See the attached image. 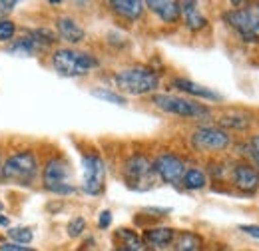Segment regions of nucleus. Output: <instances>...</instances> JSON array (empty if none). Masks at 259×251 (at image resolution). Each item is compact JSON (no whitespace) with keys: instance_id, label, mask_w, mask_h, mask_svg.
Wrapping results in <instances>:
<instances>
[{"instance_id":"f257e3e1","label":"nucleus","mask_w":259,"mask_h":251,"mask_svg":"<svg viewBox=\"0 0 259 251\" xmlns=\"http://www.w3.org/2000/svg\"><path fill=\"white\" fill-rule=\"evenodd\" d=\"M114 82L120 92L128 96H148L160 88V76L148 66H132L120 70L114 76Z\"/></svg>"},{"instance_id":"f03ea898","label":"nucleus","mask_w":259,"mask_h":251,"mask_svg":"<svg viewBox=\"0 0 259 251\" xmlns=\"http://www.w3.org/2000/svg\"><path fill=\"white\" fill-rule=\"evenodd\" d=\"M52 66L54 70L64 76V78H76L92 72L100 66L94 54L82 52V50H72V48H60L52 54Z\"/></svg>"},{"instance_id":"7ed1b4c3","label":"nucleus","mask_w":259,"mask_h":251,"mask_svg":"<svg viewBox=\"0 0 259 251\" xmlns=\"http://www.w3.org/2000/svg\"><path fill=\"white\" fill-rule=\"evenodd\" d=\"M224 18L243 38V42L259 44V4H243L235 10H229Z\"/></svg>"},{"instance_id":"20e7f679","label":"nucleus","mask_w":259,"mask_h":251,"mask_svg":"<svg viewBox=\"0 0 259 251\" xmlns=\"http://www.w3.org/2000/svg\"><path fill=\"white\" fill-rule=\"evenodd\" d=\"M42 184L44 188L56 195H72L76 186L72 184V170L70 163L62 157H52L42 172Z\"/></svg>"},{"instance_id":"39448f33","label":"nucleus","mask_w":259,"mask_h":251,"mask_svg":"<svg viewBox=\"0 0 259 251\" xmlns=\"http://www.w3.org/2000/svg\"><path fill=\"white\" fill-rule=\"evenodd\" d=\"M2 176L16 184H32L38 176V161L32 152H16L8 157L2 165Z\"/></svg>"},{"instance_id":"423d86ee","label":"nucleus","mask_w":259,"mask_h":251,"mask_svg":"<svg viewBox=\"0 0 259 251\" xmlns=\"http://www.w3.org/2000/svg\"><path fill=\"white\" fill-rule=\"evenodd\" d=\"M152 102L162 112L174 114V116H182V118H205V116H209V108L207 106H201L199 102L186 100V98H180V96L156 94L152 98Z\"/></svg>"},{"instance_id":"0eeeda50","label":"nucleus","mask_w":259,"mask_h":251,"mask_svg":"<svg viewBox=\"0 0 259 251\" xmlns=\"http://www.w3.org/2000/svg\"><path fill=\"white\" fill-rule=\"evenodd\" d=\"M106 188V163L96 154L82 157V189L88 195H100Z\"/></svg>"},{"instance_id":"6e6552de","label":"nucleus","mask_w":259,"mask_h":251,"mask_svg":"<svg viewBox=\"0 0 259 251\" xmlns=\"http://www.w3.org/2000/svg\"><path fill=\"white\" fill-rule=\"evenodd\" d=\"M154 165L142 154H134L124 163V180L132 189H142V186H150L154 182Z\"/></svg>"},{"instance_id":"1a4fd4ad","label":"nucleus","mask_w":259,"mask_h":251,"mask_svg":"<svg viewBox=\"0 0 259 251\" xmlns=\"http://www.w3.org/2000/svg\"><path fill=\"white\" fill-rule=\"evenodd\" d=\"M231 144V136L222 128L203 126L192 134V146L197 152H224Z\"/></svg>"},{"instance_id":"9d476101","label":"nucleus","mask_w":259,"mask_h":251,"mask_svg":"<svg viewBox=\"0 0 259 251\" xmlns=\"http://www.w3.org/2000/svg\"><path fill=\"white\" fill-rule=\"evenodd\" d=\"M152 165H154V174L163 184H169V186H180L184 180V174L188 170L184 159H180L176 154H160L154 159Z\"/></svg>"},{"instance_id":"9b49d317","label":"nucleus","mask_w":259,"mask_h":251,"mask_svg":"<svg viewBox=\"0 0 259 251\" xmlns=\"http://www.w3.org/2000/svg\"><path fill=\"white\" fill-rule=\"evenodd\" d=\"M233 184L239 191H245V193H253L259 189V172L255 165L251 163H245V161H239L235 163L233 168Z\"/></svg>"},{"instance_id":"f8f14e48","label":"nucleus","mask_w":259,"mask_h":251,"mask_svg":"<svg viewBox=\"0 0 259 251\" xmlns=\"http://www.w3.org/2000/svg\"><path fill=\"white\" fill-rule=\"evenodd\" d=\"M171 86L176 90H182L184 94L195 96V98H201V100H209V102H222V96L218 94L215 90L207 88V86H201V84H195L192 80H186V78H176L171 80Z\"/></svg>"},{"instance_id":"ddd939ff","label":"nucleus","mask_w":259,"mask_h":251,"mask_svg":"<svg viewBox=\"0 0 259 251\" xmlns=\"http://www.w3.org/2000/svg\"><path fill=\"white\" fill-rule=\"evenodd\" d=\"M146 6L167 24H174V22H178L182 18L180 2H174V0H150V2H146Z\"/></svg>"},{"instance_id":"4468645a","label":"nucleus","mask_w":259,"mask_h":251,"mask_svg":"<svg viewBox=\"0 0 259 251\" xmlns=\"http://www.w3.org/2000/svg\"><path fill=\"white\" fill-rule=\"evenodd\" d=\"M176 241V231L171 227H152L144 233V243L154 251H162Z\"/></svg>"},{"instance_id":"2eb2a0df","label":"nucleus","mask_w":259,"mask_h":251,"mask_svg":"<svg viewBox=\"0 0 259 251\" xmlns=\"http://www.w3.org/2000/svg\"><path fill=\"white\" fill-rule=\"evenodd\" d=\"M182 6V16H184V22L190 30H203L207 26V18L203 16V12L199 10L197 2H180Z\"/></svg>"},{"instance_id":"dca6fc26","label":"nucleus","mask_w":259,"mask_h":251,"mask_svg":"<svg viewBox=\"0 0 259 251\" xmlns=\"http://www.w3.org/2000/svg\"><path fill=\"white\" fill-rule=\"evenodd\" d=\"M56 28H58V34L64 38L66 42H70V44H78V42H82L86 38L84 28L74 18H70V16L58 18L56 20Z\"/></svg>"},{"instance_id":"f3484780","label":"nucleus","mask_w":259,"mask_h":251,"mask_svg":"<svg viewBox=\"0 0 259 251\" xmlns=\"http://www.w3.org/2000/svg\"><path fill=\"white\" fill-rule=\"evenodd\" d=\"M110 8L122 18L138 20L146 10V2H140V0H112Z\"/></svg>"},{"instance_id":"a211bd4d","label":"nucleus","mask_w":259,"mask_h":251,"mask_svg":"<svg viewBox=\"0 0 259 251\" xmlns=\"http://www.w3.org/2000/svg\"><path fill=\"white\" fill-rule=\"evenodd\" d=\"M116 237L120 241V249L122 251H146V243L144 239L134 231V229H118L116 231Z\"/></svg>"},{"instance_id":"6ab92c4d","label":"nucleus","mask_w":259,"mask_h":251,"mask_svg":"<svg viewBox=\"0 0 259 251\" xmlns=\"http://www.w3.org/2000/svg\"><path fill=\"white\" fill-rule=\"evenodd\" d=\"M176 251H203V239L194 231H184L176 235Z\"/></svg>"},{"instance_id":"aec40b11","label":"nucleus","mask_w":259,"mask_h":251,"mask_svg":"<svg viewBox=\"0 0 259 251\" xmlns=\"http://www.w3.org/2000/svg\"><path fill=\"white\" fill-rule=\"evenodd\" d=\"M182 186L190 191H199L207 186V176L203 174V170L199 168H188L182 180Z\"/></svg>"},{"instance_id":"412c9836","label":"nucleus","mask_w":259,"mask_h":251,"mask_svg":"<svg viewBox=\"0 0 259 251\" xmlns=\"http://www.w3.org/2000/svg\"><path fill=\"white\" fill-rule=\"evenodd\" d=\"M251 124V116L243 112H227L220 118V128H231V130H245Z\"/></svg>"},{"instance_id":"4be33fe9","label":"nucleus","mask_w":259,"mask_h":251,"mask_svg":"<svg viewBox=\"0 0 259 251\" xmlns=\"http://www.w3.org/2000/svg\"><path fill=\"white\" fill-rule=\"evenodd\" d=\"M90 94L98 98V100H104V102H110V104H116V106H126L128 100L124 94H118L114 90H108V88H92Z\"/></svg>"},{"instance_id":"5701e85b","label":"nucleus","mask_w":259,"mask_h":251,"mask_svg":"<svg viewBox=\"0 0 259 251\" xmlns=\"http://www.w3.org/2000/svg\"><path fill=\"white\" fill-rule=\"evenodd\" d=\"M36 50H38V46L34 44V40L30 36H22V38L14 40L12 46H10L12 54H24V56H32Z\"/></svg>"},{"instance_id":"b1692460","label":"nucleus","mask_w":259,"mask_h":251,"mask_svg":"<svg viewBox=\"0 0 259 251\" xmlns=\"http://www.w3.org/2000/svg\"><path fill=\"white\" fill-rule=\"evenodd\" d=\"M8 235L14 243H20V245H28L34 237L32 229H28V227H12V229H8Z\"/></svg>"},{"instance_id":"393cba45","label":"nucleus","mask_w":259,"mask_h":251,"mask_svg":"<svg viewBox=\"0 0 259 251\" xmlns=\"http://www.w3.org/2000/svg\"><path fill=\"white\" fill-rule=\"evenodd\" d=\"M16 34V24L8 18H2L0 20V42H10Z\"/></svg>"},{"instance_id":"a878e982","label":"nucleus","mask_w":259,"mask_h":251,"mask_svg":"<svg viewBox=\"0 0 259 251\" xmlns=\"http://www.w3.org/2000/svg\"><path fill=\"white\" fill-rule=\"evenodd\" d=\"M84 229H86V220L82 216L74 218V220L68 223V227H66V231H68L70 237H80L84 233Z\"/></svg>"},{"instance_id":"bb28decb","label":"nucleus","mask_w":259,"mask_h":251,"mask_svg":"<svg viewBox=\"0 0 259 251\" xmlns=\"http://www.w3.org/2000/svg\"><path fill=\"white\" fill-rule=\"evenodd\" d=\"M249 156L253 157L255 168H257V172H259V136H255V138L249 142Z\"/></svg>"},{"instance_id":"cd10ccee","label":"nucleus","mask_w":259,"mask_h":251,"mask_svg":"<svg viewBox=\"0 0 259 251\" xmlns=\"http://www.w3.org/2000/svg\"><path fill=\"white\" fill-rule=\"evenodd\" d=\"M110 223H112V212H110V210H104V212L100 214V218H98V227H100V229H108Z\"/></svg>"},{"instance_id":"c85d7f7f","label":"nucleus","mask_w":259,"mask_h":251,"mask_svg":"<svg viewBox=\"0 0 259 251\" xmlns=\"http://www.w3.org/2000/svg\"><path fill=\"white\" fill-rule=\"evenodd\" d=\"M0 251H36L30 245H20V243H4Z\"/></svg>"},{"instance_id":"c756f323","label":"nucleus","mask_w":259,"mask_h":251,"mask_svg":"<svg viewBox=\"0 0 259 251\" xmlns=\"http://www.w3.org/2000/svg\"><path fill=\"white\" fill-rule=\"evenodd\" d=\"M239 231L247 233L253 239H259V225H239Z\"/></svg>"},{"instance_id":"7c9ffc66","label":"nucleus","mask_w":259,"mask_h":251,"mask_svg":"<svg viewBox=\"0 0 259 251\" xmlns=\"http://www.w3.org/2000/svg\"><path fill=\"white\" fill-rule=\"evenodd\" d=\"M146 212H150V214H158V216H167L171 210H169V207H146Z\"/></svg>"},{"instance_id":"2f4dec72","label":"nucleus","mask_w":259,"mask_h":251,"mask_svg":"<svg viewBox=\"0 0 259 251\" xmlns=\"http://www.w3.org/2000/svg\"><path fill=\"white\" fill-rule=\"evenodd\" d=\"M14 6H16V2H14V0H10V2H6V0H4V2H0V8H2L4 12H8V10H12Z\"/></svg>"},{"instance_id":"473e14b6","label":"nucleus","mask_w":259,"mask_h":251,"mask_svg":"<svg viewBox=\"0 0 259 251\" xmlns=\"http://www.w3.org/2000/svg\"><path fill=\"white\" fill-rule=\"evenodd\" d=\"M0 225H2V227H8V225H10V220H8L6 216H2V214H0Z\"/></svg>"},{"instance_id":"72a5a7b5","label":"nucleus","mask_w":259,"mask_h":251,"mask_svg":"<svg viewBox=\"0 0 259 251\" xmlns=\"http://www.w3.org/2000/svg\"><path fill=\"white\" fill-rule=\"evenodd\" d=\"M2 14H4V10H2V8H0V20H2Z\"/></svg>"},{"instance_id":"f704fd0d","label":"nucleus","mask_w":259,"mask_h":251,"mask_svg":"<svg viewBox=\"0 0 259 251\" xmlns=\"http://www.w3.org/2000/svg\"><path fill=\"white\" fill-rule=\"evenodd\" d=\"M0 178H2V168H0Z\"/></svg>"},{"instance_id":"c9c22d12","label":"nucleus","mask_w":259,"mask_h":251,"mask_svg":"<svg viewBox=\"0 0 259 251\" xmlns=\"http://www.w3.org/2000/svg\"><path fill=\"white\" fill-rule=\"evenodd\" d=\"M0 210H2V203H0Z\"/></svg>"},{"instance_id":"e433bc0d","label":"nucleus","mask_w":259,"mask_h":251,"mask_svg":"<svg viewBox=\"0 0 259 251\" xmlns=\"http://www.w3.org/2000/svg\"><path fill=\"white\" fill-rule=\"evenodd\" d=\"M118 251H122V249H118Z\"/></svg>"}]
</instances>
